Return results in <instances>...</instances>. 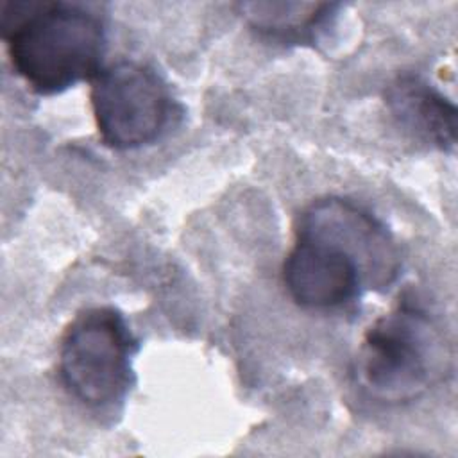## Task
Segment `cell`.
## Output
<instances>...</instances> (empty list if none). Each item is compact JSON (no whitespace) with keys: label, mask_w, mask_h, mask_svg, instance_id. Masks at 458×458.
<instances>
[{"label":"cell","mask_w":458,"mask_h":458,"mask_svg":"<svg viewBox=\"0 0 458 458\" xmlns=\"http://www.w3.org/2000/svg\"><path fill=\"white\" fill-rule=\"evenodd\" d=\"M397 272L399 252L383 222L352 200L327 197L302 211L283 281L299 306L327 311L388 288Z\"/></svg>","instance_id":"obj_1"},{"label":"cell","mask_w":458,"mask_h":458,"mask_svg":"<svg viewBox=\"0 0 458 458\" xmlns=\"http://www.w3.org/2000/svg\"><path fill=\"white\" fill-rule=\"evenodd\" d=\"M0 18L9 61L34 93L57 95L100 72L106 27L86 5L7 2Z\"/></svg>","instance_id":"obj_2"},{"label":"cell","mask_w":458,"mask_h":458,"mask_svg":"<svg viewBox=\"0 0 458 458\" xmlns=\"http://www.w3.org/2000/svg\"><path fill=\"white\" fill-rule=\"evenodd\" d=\"M140 344L125 317L113 306L81 311L59 345V377L72 397L88 408H113L134 385L132 358Z\"/></svg>","instance_id":"obj_3"},{"label":"cell","mask_w":458,"mask_h":458,"mask_svg":"<svg viewBox=\"0 0 458 458\" xmlns=\"http://www.w3.org/2000/svg\"><path fill=\"white\" fill-rule=\"evenodd\" d=\"M438 360L440 338L428 315L403 301L367 329L356 376L369 395L385 403H403L426 392Z\"/></svg>","instance_id":"obj_4"},{"label":"cell","mask_w":458,"mask_h":458,"mask_svg":"<svg viewBox=\"0 0 458 458\" xmlns=\"http://www.w3.org/2000/svg\"><path fill=\"white\" fill-rule=\"evenodd\" d=\"M91 109L100 140L114 150H132L163 134L174 102L168 86L150 66L118 61L93 79Z\"/></svg>","instance_id":"obj_5"},{"label":"cell","mask_w":458,"mask_h":458,"mask_svg":"<svg viewBox=\"0 0 458 458\" xmlns=\"http://www.w3.org/2000/svg\"><path fill=\"white\" fill-rule=\"evenodd\" d=\"M392 114L426 143L453 152L456 145V107L419 75H401L386 89Z\"/></svg>","instance_id":"obj_6"},{"label":"cell","mask_w":458,"mask_h":458,"mask_svg":"<svg viewBox=\"0 0 458 458\" xmlns=\"http://www.w3.org/2000/svg\"><path fill=\"white\" fill-rule=\"evenodd\" d=\"M340 4H245L250 27L283 43H308L336 14Z\"/></svg>","instance_id":"obj_7"}]
</instances>
